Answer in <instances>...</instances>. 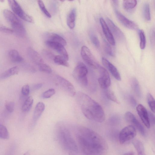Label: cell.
Here are the masks:
<instances>
[{
	"label": "cell",
	"instance_id": "6da1fadb",
	"mask_svg": "<svg viewBox=\"0 0 155 155\" xmlns=\"http://www.w3.org/2000/svg\"><path fill=\"white\" fill-rule=\"evenodd\" d=\"M75 137L81 150L85 154H101L108 148L107 142L102 136L87 127L78 126Z\"/></svg>",
	"mask_w": 155,
	"mask_h": 155
},
{
	"label": "cell",
	"instance_id": "7a4b0ae2",
	"mask_svg": "<svg viewBox=\"0 0 155 155\" xmlns=\"http://www.w3.org/2000/svg\"><path fill=\"white\" fill-rule=\"evenodd\" d=\"M76 99L83 113L87 118L99 123L104 120V111L97 102L81 92L77 93Z\"/></svg>",
	"mask_w": 155,
	"mask_h": 155
},
{
	"label": "cell",
	"instance_id": "3957f363",
	"mask_svg": "<svg viewBox=\"0 0 155 155\" xmlns=\"http://www.w3.org/2000/svg\"><path fill=\"white\" fill-rule=\"evenodd\" d=\"M56 131L58 139L64 149L71 152L78 151V145L67 127L63 124L58 125Z\"/></svg>",
	"mask_w": 155,
	"mask_h": 155
},
{
	"label": "cell",
	"instance_id": "277c9868",
	"mask_svg": "<svg viewBox=\"0 0 155 155\" xmlns=\"http://www.w3.org/2000/svg\"><path fill=\"white\" fill-rule=\"evenodd\" d=\"M87 69L86 65L82 62L79 63L73 72V76L77 82L81 85L86 87L88 84L87 75Z\"/></svg>",
	"mask_w": 155,
	"mask_h": 155
},
{
	"label": "cell",
	"instance_id": "5b68a950",
	"mask_svg": "<svg viewBox=\"0 0 155 155\" xmlns=\"http://www.w3.org/2000/svg\"><path fill=\"white\" fill-rule=\"evenodd\" d=\"M81 54L83 60L87 65L93 68L98 69L100 64L87 47L85 46L82 47Z\"/></svg>",
	"mask_w": 155,
	"mask_h": 155
},
{
	"label": "cell",
	"instance_id": "8992f818",
	"mask_svg": "<svg viewBox=\"0 0 155 155\" xmlns=\"http://www.w3.org/2000/svg\"><path fill=\"white\" fill-rule=\"evenodd\" d=\"M9 5L13 12L24 20L33 23V18L25 13L15 0H8Z\"/></svg>",
	"mask_w": 155,
	"mask_h": 155
},
{
	"label": "cell",
	"instance_id": "52a82bcc",
	"mask_svg": "<svg viewBox=\"0 0 155 155\" xmlns=\"http://www.w3.org/2000/svg\"><path fill=\"white\" fill-rule=\"evenodd\" d=\"M136 131L135 127L130 125L124 128L119 134V140L121 144L124 143L133 139L136 136Z\"/></svg>",
	"mask_w": 155,
	"mask_h": 155
},
{
	"label": "cell",
	"instance_id": "ba28073f",
	"mask_svg": "<svg viewBox=\"0 0 155 155\" xmlns=\"http://www.w3.org/2000/svg\"><path fill=\"white\" fill-rule=\"evenodd\" d=\"M97 69L100 74V77L98 79L100 86L104 89L108 88L111 84L110 79L108 72L105 69L100 65Z\"/></svg>",
	"mask_w": 155,
	"mask_h": 155
},
{
	"label": "cell",
	"instance_id": "9c48e42d",
	"mask_svg": "<svg viewBox=\"0 0 155 155\" xmlns=\"http://www.w3.org/2000/svg\"><path fill=\"white\" fill-rule=\"evenodd\" d=\"M57 80L59 85L69 95L73 97L76 94L75 89L70 81L59 76L57 77Z\"/></svg>",
	"mask_w": 155,
	"mask_h": 155
},
{
	"label": "cell",
	"instance_id": "30bf717a",
	"mask_svg": "<svg viewBox=\"0 0 155 155\" xmlns=\"http://www.w3.org/2000/svg\"><path fill=\"white\" fill-rule=\"evenodd\" d=\"M124 117L125 120L127 122L135 126L134 127L137 128L142 136H145V130L143 127L133 114L130 112H127L125 114Z\"/></svg>",
	"mask_w": 155,
	"mask_h": 155
},
{
	"label": "cell",
	"instance_id": "8fae6325",
	"mask_svg": "<svg viewBox=\"0 0 155 155\" xmlns=\"http://www.w3.org/2000/svg\"><path fill=\"white\" fill-rule=\"evenodd\" d=\"M45 44L48 47L57 51L67 61L68 60V54L63 45L58 43L48 41H47Z\"/></svg>",
	"mask_w": 155,
	"mask_h": 155
},
{
	"label": "cell",
	"instance_id": "7c38bea8",
	"mask_svg": "<svg viewBox=\"0 0 155 155\" xmlns=\"http://www.w3.org/2000/svg\"><path fill=\"white\" fill-rule=\"evenodd\" d=\"M106 21L113 36L114 35L118 40L120 41H124L125 39V36L120 29L108 18H106Z\"/></svg>",
	"mask_w": 155,
	"mask_h": 155
},
{
	"label": "cell",
	"instance_id": "4fadbf2b",
	"mask_svg": "<svg viewBox=\"0 0 155 155\" xmlns=\"http://www.w3.org/2000/svg\"><path fill=\"white\" fill-rule=\"evenodd\" d=\"M115 13L119 21L124 26L133 30L138 29V26L135 23L127 18L117 11H116Z\"/></svg>",
	"mask_w": 155,
	"mask_h": 155
},
{
	"label": "cell",
	"instance_id": "5bb4252c",
	"mask_svg": "<svg viewBox=\"0 0 155 155\" xmlns=\"http://www.w3.org/2000/svg\"><path fill=\"white\" fill-rule=\"evenodd\" d=\"M100 21L103 32L108 42L110 45H114L115 44V41L114 37L107 23L102 18H100Z\"/></svg>",
	"mask_w": 155,
	"mask_h": 155
},
{
	"label": "cell",
	"instance_id": "9a60e30c",
	"mask_svg": "<svg viewBox=\"0 0 155 155\" xmlns=\"http://www.w3.org/2000/svg\"><path fill=\"white\" fill-rule=\"evenodd\" d=\"M138 114L142 122L148 128L150 127V121L149 114L146 108L141 104H138L136 107Z\"/></svg>",
	"mask_w": 155,
	"mask_h": 155
},
{
	"label": "cell",
	"instance_id": "2e32d148",
	"mask_svg": "<svg viewBox=\"0 0 155 155\" xmlns=\"http://www.w3.org/2000/svg\"><path fill=\"white\" fill-rule=\"evenodd\" d=\"M103 64L110 71L112 76L117 80L120 81L121 78L120 74L116 67L105 58H102Z\"/></svg>",
	"mask_w": 155,
	"mask_h": 155
},
{
	"label": "cell",
	"instance_id": "e0dca14e",
	"mask_svg": "<svg viewBox=\"0 0 155 155\" xmlns=\"http://www.w3.org/2000/svg\"><path fill=\"white\" fill-rule=\"evenodd\" d=\"M27 53L29 59L36 65L38 66L44 63V61L40 55L32 48L30 47L28 48Z\"/></svg>",
	"mask_w": 155,
	"mask_h": 155
},
{
	"label": "cell",
	"instance_id": "ac0fdd59",
	"mask_svg": "<svg viewBox=\"0 0 155 155\" xmlns=\"http://www.w3.org/2000/svg\"><path fill=\"white\" fill-rule=\"evenodd\" d=\"M45 109V104L42 102H39L36 104L34 111L33 120L35 122L39 118Z\"/></svg>",
	"mask_w": 155,
	"mask_h": 155
},
{
	"label": "cell",
	"instance_id": "d6986e66",
	"mask_svg": "<svg viewBox=\"0 0 155 155\" xmlns=\"http://www.w3.org/2000/svg\"><path fill=\"white\" fill-rule=\"evenodd\" d=\"M8 54L10 59L13 62L20 63L24 60L23 58L16 50L12 49L10 50Z\"/></svg>",
	"mask_w": 155,
	"mask_h": 155
},
{
	"label": "cell",
	"instance_id": "ffe728a7",
	"mask_svg": "<svg viewBox=\"0 0 155 155\" xmlns=\"http://www.w3.org/2000/svg\"><path fill=\"white\" fill-rule=\"evenodd\" d=\"M76 17V10L73 8L68 15L67 19V25L71 29H73L75 26Z\"/></svg>",
	"mask_w": 155,
	"mask_h": 155
},
{
	"label": "cell",
	"instance_id": "44dd1931",
	"mask_svg": "<svg viewBox=\"0 0 155 155\" xmlns=\"http://www.w3.org/2000/svg\"><path fill=\"white\" fill-rule=\"evenodd\" d=\"M19 71V68L14 66L6 70L0 75V79L7 78L11 76L17 74Z\"/></svg>",
	"mask_w": 155,
	"mask_h": 155
},
{
	"label": "cell",
	"instance_id": "7402d4cb",
	"mask_svg": "<svg viewBox=\"0 0 155 155\" xmlns=\"http://www.w3.org/2000/svg\"><path fill=\"white\" fill-rule=\"evenodd\" d=\"M130 82L132 90L138 96L140 97L141 95V91L138 80L136 78H133L131 79Z\"/></svg>",
	"mask_w": 155,
	"mask_h": 155
},
{
	"label": "cell",
	"instance_id": "603a6c76",
	"mask_svg": "<svg viewBox=\"0 0 155 155\" xmlns=\"http://www.w3.org/2000/svg\"><path fill=\"white\" fill-rule=\"evenodd\" d=\"M138 155H145L144 148L141 142L137 139L133 140L132 142Z\"/></svg>",
	"mask_w": 155,
	"mask_h": 155
},
{
	"label": "cell",
	"instance_id": "cb8c5ba5",
	"mask_svg": "<svg viewBox=\"0 0 155 155\" xmlns=\"http://www.w3.org/2000/svg\"><path fill=\"white\" fill-rule=\"evenodd\" d=\"M47 41L60 43L64 46L67 45V42L65 40L57 34H54L51 35Z\"/></svg>",
	"mask_w": 155,
	"mask_h": 155
},
{
	"label": "cell",
	"instance_id": "d4e9b609",
	"mask_svg": "<svg viewBox=\"0 0 155 155\" xmlns=\"http://www.w3.org/2000/svg\"><path fill=\"white\" fill-rule=\"evenodd\" d=\"M33 99L31 96L28 97L24 101L22 106V111L25 112H28L33 105Z\"/></svg>",
	"mask_w": 155,
	"mask_h": 155
},
{
	"label": "cell",
	"instance_id": "484cf974",
	"mask_svg": "<svg viewBox=\"0 0 155 155\" xmlns=\"http://www.w3.org/2000/svg\"><path fill=\"white\" fill-rule=\"evenodd\" d=\"M137 0H123V6L126 10H129L134 8L136 5Z\"/></svg>",
	"mask_w": 155,
	"mask_h": 155
},
{
	"label": "cell",
	"instance_id": "4316f807",
	"mask_svg": "<svg viewBox=\"0 0 155 155\" xmlns=\"http://www.w3.org/2000/svg\"><path fill=\"white\" fill-rule=\"evenodd\" d=\"M54 62L56 64L66 67H69V65L67 61L60 55L55 56L53 59Z\"/></svg>",
	"mask_w": 155,
	"mask_h": 155
},
{
	"label": "cell",
	"instance_id": "83f0119b",
	"mask_svg": "<svg viewBox=\"0 0 155 155\" xmlns=\"http://www.w3.org/2000/svg\"><path fill=\"white\" fill-rule=\"evenodd\" d=\"M104 89L105 94L108 99L117 104H120V101L112 91L108 88Z\"/></svg>",
	"mask_w": 155,
	"mask_h": 155
},
{
	"label": "cell",
	"instance_id": "f1b7e54d",
	"mask_svg": "<svg viewBox=\"0 0 155 155\" xmlns=\"http://www.w3.org/2000/svg\"><path fill=\"white\" fill-rule=\"evenodd\" d=\"M138 34L140 38V47L141 49H144L146 45V38L144 32L142 29L138 30Z\"/></svg>",
	"mask_w": 155,
	"mask_h": 155
},
{
	"label": "cell",
	"instance_id": "f546056e",
	"mask_svg": "<svg viewBox=\"0 0 155 155\" xmlns=\"http://www.w3.org/2000/svg\"><path fill=\"white\" fill-rule=\"evenodd\" d=\"M9 133L6 128L0 123V138L8 139L9 138Z\"/></svg>",
	"mask_w": 155,
	"mask_h": 155
},
{
	"label": "cell",
	"instance_id": "4dcf8cb0",
	"mask_svg": "<svg viewBox=\"0 0 155 155\" xmlns=\"http://www.w3.org/2000/svg\"><path fill=\"white\" fill-rule=\"evenodd\" d=\"M147 99L148 105L153 113H155V100L154 98L150 93H148L147 95Z\"/></svg>",
	"mask_w": 155,
	"mask_h": 155
},
{
	"label": "cell",
	"instance_id": "1f68e13d",
	"mask_svg": "<svg viewBox=\"0 0 155 155\" xmlns=\"http://www.w3.org/2000/svg\"><path fill=\"white\" fill-rule=\"evenodd\" d=\"M143 15L145 19L149 21L150 20V6L148 4H145L143 8Z\"/></svg>",
	"mask_w": 155,
	"mask_h": 155
},
{
	"label": "cell",
	"instance_id": "d6a6232c",
	"mask_svg": "<svg viewBox=\"0 0 155 155\" xmlns=\"http://www.w3.org/2000/svg\"><path fill=\"white\" fill-rule=\"evenodd\" d=\"M38 66L39 71L41 72L48 74H50L52 72V69L50 66L44 63L39 64Z\"/></svg>",
	"mask_w": 155,
	"mask_h": 155
},
{
	"label": "cell",
	"instance_id": "836d02e7",
	"mask_svg": "<svg viewBox=\"0 0 155 155\" xmlns=\"http://www.w3.org/2000/svg\"><path fill=\"white\" fill-rule=\"evenodd\" d=\"M91 40L94 45L97 48H99L100 47V43L97 36L93 32L90 34Z\"/></svg>",
	"mask_w": 155,
	"mask_h": 155
},
{
	"label": "cell",
	"instance_id": "e575fe53",
	"mask_svg": "<svg viewBox=\"0 0 155 155\" xmlns=\"http://www.w3.org/2000/svg\"><path fill=\"white\" fill-rule=\"evenodd\" d=\"M38 5L42 12L48 18H50L51 16L46 8L44 3L41 0H38Z\"/></svg>",
	"mask_w": 155,
	"mask_h": 155
},
{
	"label": "cell",
	"instance_id": "d590c367",
	"mask_svg": "<svg viewBox=\"0 0 155 155\" xmlns=\"http://www.w3.org/2000/svg\"><path fill=\"white\" fill-rule=\"evenodd\" d=\"M110 45H111L106 41L104 42V48L106 52L109 55L113 57L114 54Z\"/></svg>",
	"mask_w": 155,
	"mask_h": 155
},
{
	"label": "cell",
	"instance_id": "8d00e7d4",
	"mask_svg": "<svg viewBox=\"0 0 155 155\" xmlns=\"http://www.w3.org/2000/svg\"><path fill=\"white\" fill-rule=\"evenodd\" d=\"M54 89L51 88L44 92L42 94V97L43 98L47 99L51 97L55 93Z\"/></svg>",
	"mask_w": 155,
	"mask_h": 155
},
{
	"label": "cell",
	"instance_id": "74e56055",
	"mask_svg": "<svg viewBox=\"0 0 155 155\" xmlns=\"http://www.w3.org/2000/svg\"><path fill=\"white\" fill-rule=\"evenodd\" d=\"M30 91V88L29 85L26 84L24 85L22 87L21 93L23 96L26 97L28 96Z\"/></svg>",
	"mask_w": 155,
	"mask_h": 155
},
{
	"label": "cell",
	"instance_id": "f35d334b",
	"mask_svg": "<svg viewBox=\"0 0 155 155\" xmlns=\"http://www.w3.org/2000/svg\"><path fill=\"white\" fill-rule=\"evenodd\" d=\"M6 110L9 112L12 113L14 110L15 103L13 101H10L7 102L5 105Z\"/></svg>",
	"mask_w": 155,
	"mask_h": 155
},
{
	"label": "cell",
	"instance_id": "ab89813d",
	"mask_svg": "<svg viewBox=\"0 0 155 155\" xmlns=\"http://www.w3.org/2000/svg\"><path fill=\"white\" fill-rule=\"evenodd\" d=\"M0 31L7 34H12L14 32L12 29L8 28L1 24H0Z\"/></svg>",
	"mask_w": 155,
	"mask_h": 155
},
{
	"label": "cell",
	"instance_id": "60d3db41",
	"mask_svg": "<svg viewBox=\"0 0 155 155\" xmlns=\"http://www.w3.org/2000/svg\"><path fill=\"white\" fill-rule=\"evenodd\" d=\"M43 85L42 83H38L33 85L31 87V90L34 91L40 89Z\"/></svg>",
	"mask_w": 155,
	"mask_h": 155
},
{
	"label": "cell",
	"instance_id": "b9f144b4",
	"mask_svg": "<svg viewBox=\"0 0 155 155\" xmlns=\"http://www.w3.org/2000/svg\"><path fill=\"white\" fill-rule=\"evenodd\" d=\"M150 41L151 43L153 46L154 45L155 43V37H154V31H153L150 34Z\"/></svg>",
	"mask_w": 155,
	"mask_h": 155
},
{
	"label": "cell",
	"instance_id": "7bdbcfd3",
	"mask_svg": "<svg viewBox=\"0 0 155 155\" xmlns=\"http://www.w3.org/2000/svg\"><path fill=\"white\" fill-rule=\"evenodd\" d=\"M130 102L132 106L135 107L136 106L137 102L135 99L132 97L130 96Z\"/></svg>",
	"mask_w": 155,
	"mask_h": 155
},
{
	"label": "cell",
	"instance_id": "ee69618b",
	"mask_svg": "<svg viewBox=\"0 0 155 155\" xmlns=\"http://www.w3.org/2000/svg\"><path fill=\"white\" fill-rule=\"evenodd\" d=\"M149 120H151V122L153 123L154 124V115H153V114H152L151 113H149Z\"/></svg>",
	"mask_w": 155,
	"mask_h": 155
},
{
	"label": "cell",
	"instance_id": "f6af8a7d",
	"mask_svg": "<svg viewBox=\"0 0 155 155\" xmlns=\"http://www.w3.org/2000/svg\"><path fill=\"white\" fill-rule=\"evenodd\" d=\"M124 155H133L134 154V153L133 152H129L125 153L124 154Z\"/></svg>",
	"mask_w": 155,
	"mask_h": 155
},
{
	"label": "cell",
	"instance_id": "bcb514c9",
	"mask_svg": "<svg viewBox=\"0 0 155 155\" xmlns=\"http://www.w3.org/2000/svg\"><path fill=\"white\" fill-rule=\"evenodd\" d=\"M113 2L116 5H117L118 4V0H112Z\"/></svg>",
	"mask_w": 155,
	"mask_h": 155
},
{
	"label": "cell",
	"instance_id": "7dc6e473",
	"mask_svg": "<svg viewBox=\"0 0 155 155\" xmlns=\"http://www.w3.org/2000/svg\"><path fill=\"white\" fill-rule=\"evenodd\" d=\"M4 1V0H0V2H3Z\"/></svg>",
	"mask_w": 155,
	"mask_h": 155
},
{
	"label": "cell",
	"instance_id": "c3c4849f",
	"mask_svg": "<svg viewBox=\"0 0 155 155\" xmlns=\"http://www.w3.org/2000/svg\"><path fill=\"white\" fill-rule=\"evenodd\" d=\"M67 0L69 1H73L74 0Z\"/></svg>",
	"mask_w": 155,
	"mask_h": 155
},
{
	"label": "cell",
	"instance_id": "681fc988",
	"mask_svg": "<svg viewBox=\"0 0 155 155\" xmlns=\"http://www.w3.org/2000/svg\"><path fill=\"white\" fill-rule=\"evenodd\" d=\"M60 0L61 2H63L64 0Z\"/></svg>",
	"mask_w": 155,
	"mask_h": 155
}]
</instances>
